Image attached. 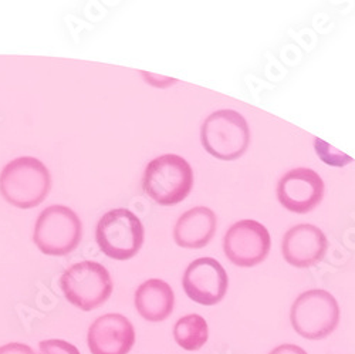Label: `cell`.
<instances>
[{"label":"cell","mask_w":355,"mask_h":354,"mask_svg":"<svg viewBox=\"0 0 355 354\" xmlns=\"http://www.w3.org/2000/svg\"><path fill=\"white\" fill-rule=\"evenodd\" d=\"M51 187V176L46 165L35 157H20L0 172V194L21 210L40 205Z\"/></svg>","instance_id":"1"},{"label":"cell","mask_w":355,"mask_h":354,"mask_svg":"<svg viewBox=\"0 0 355 354\" xmlns=\"http://www.w3.org/2000/svg\"><path fill=\"white\" fill-rule=\"evenodd\" d=\"M193 185V172L187 160L175 154L161 155L146 165L144 192L159 205L182 202Z\"/></svg>","instance_id":"2"},{"label":"cell","mask_w":355,"mask_h":354,"mask_svg":"<svg viewBox=\"0 0 355 354\" xmlns=\"http://www.w3.org/2000/svg\"><path fill=\"white\" fill-rule=\"evenodd\" d=\"M200 141L212 157L222 161L238 160L246 153L250 142L246 118L234 110H219L202 124Z\"/></svg>","instance_id":"3"},{"label":"cell","mask_w":355,"mask_h":354,"mask_svg":"<svg viewBox=\"0 0 355 354\" xmlns=\"http://www.w3.org/2000/svg\"><path fill=\"white\" fill-rule=\"evenodd\" d=\"M290 320L295 333L302 337L321 340L337 329L340 306L330 292L311 289L294 301Z\"/></svg>","instance_id":"4"},{"label":"cell","mask_w":355,"mask_h":354,"mask_svg":"<svg viewBox=\"0 0 355 354\" xmlns=\"http://www.w3.org/2000/svg\"><path fill=\"white\" fill-rule=\"evenodd\" d=\"M60 286L66 299L84 312L104 305L112 293L108 271L98 262L84 260L73 264L62 276Z\"/></svg>","instance_id":"5"},{"label":"cell","mask_w":355,"mask_h":354,"mask_svg":"<svg viewBox=\"0 0 355 354\" xmlns=\"http://www.w3.org/2000/svg\"><path fill=\"white\" fill-rule=\"evenodd\" d=\"M83 225L77 214L64 205H51L37 218L33 239L46 255L64 256L81 241Z\"/></svg>","instance_id":"6"},{"label":"cell","mask_w":355,"mask_h":354,"mask_svg":"<svg viewBox=\"0 0 355 354\" xmlns=\"http://www.w3.org/2000/svg\"><path fill=\"white\" fill-rule=\"evenodd\" d=\"M96 239L104 255L116 260H127L134 258L142 246L144 226L131 211L111 210L100 218Z\"/></svg>","instance_id":"7"},{"label":"cell","mask_w":355,"mask_h":354,"mask_svg":"<svg viewBox=\"0 0 355 354\" xmlns=\"http://www.w3.org/2000/svg\"><path fill=\"white\" fill-rule=\"evenodd\" d=\"M270 233L253 219H243L229 228L223 239L227 259L241 268H252L261 263L270 251Z\"/></svg>","instance_id":"8"},{"label":"cell","mask_w":355,"mask_h":354,"mask_svg":"<svg viewBox=\"0 0 355 354\" xmlns=\"http://www.w3.org/2000/svg\"><path fill=\"white\" fill-rule=\"evenodd\" d=\"M182 283L189 299L203 306H214L225 298L229 279L220 262L199 258L187 268Z\"/></svg>","instance_id":"9"},{"label":"cell","mask_w":355,"mask_h":354,"mask_svg":"<svg viewBox=\"0 0 355 354\" xmlns=\"http://www.w3.org/2000/svg\"><path fill=\"white\" fill-rule=\"evenodd\" d=\"M324 183L310 168H295L282 176L277 198L284 208L295 214H307L321 202Z\"/></svg>","instance_id":"10"},{"label":"cell","mask_w":355,"mask_h":354,"mask_svg":"<svg viewBox=\"0 0 355 354\" xmlns=\"http://www.w3.org/2000/svg\"><path fill=\"white\" fill-rule=\"evenodd\" d=\"M87 343L92 354H128L135 344V330L125 316L108 313L92 324Z\"/></svg>","instance_id":"11"},{"label":"cell","mask_w":355,"mask_h":354,"mask_svg":"<svg viewBox=\"0 0 355 354\" xmlns=\"http://www.w3.org/2000/svg\"><path fill=\"white\" fill-rule=\"evenodd\" d=\"M329 249L324 232L310 224L295 225L283 238V256L295 268H311L322 260Z\"/></svg>","instance_id":"12"},{"label":"cell","mask_w":355,"mask_h":354,"mask_svg":"<svg viewBox=\"0 0 355 354\" xmlns=\"http://www.w3.org/2000/svg\"><path fill=\"white\" fill-rule=\"evenodd\" d=\"M216 230V215L206 206H196L178 219L173 238L175 242L188 249H199L208 245Z\"/></svg>","instance_id":"13"},{"label":"cell","mask_w":355,"mask_h":354,"mask_svg":"<svg viewBox=\"0 0 355 354\" xmlns=\"http://www.w3.org/2000/svg\"><path fill=\"white\" fill-rule=\"evenodd\" d=\"M175 306V294L171 286L161 279H150L139 285L135 292V307L148 321L159 323L168 319Z\"/></svg>","instance_id":"14"},{"label":"cell","mask_w":355,"mask_h":354,"mask_svg":"<svg viewBox=\"0 0 355 354\" xmlns=\"http://www.w3.org/2000/svg\"><path fill=\"white\" fill-rule=\"evenodd\" d=\"M175 342L188 351L202 348L209 339V328L206 320L199 314H188L175 323Z\"/></svg>","instance_id":"15"},{"label":"cell","mask_w":355,"mask_h":354,"mask_svg":"<svg viewBox=\"0 0 355 354\" xmlns=\"http://www.w3.org/2000/svg\"><path fill=\"white\" fill-rule=\"evenodd\" d=\"M314 149L320 160L331 167H345L347 164L352 162V158L345 153L334 149L331 144L324 141L321 138H314Z\"/></svg>","instance_id":"16"},{"label":"cell","mask_w":355,"mask_h":354,"mask_svg":"<svg viewBox=\"0 0 355 354\" xmlns=\"http://www.w3.org/2000/svg\"><path fill=\"white\" fill-rule=\"evenodd\" d=\"M40 354H80L78 348L64 340H43L39 344Z\"/></svg>","instance_id":"17"},{"label":"cell","mask_w":355,"mask_h":354,"mask_svg":"<svg viewBox=\"0 0 355 354\" xmlns=\"http://www.w3.org/2000/svg\"><path fill=\"white\" fill-rule=\"evenodd\" d=\"M0 354H35L33 348L21 343H9L0 347Z\"/></svg>","instance_id":"18"},{"label":"cell","mask_w":355,"mask_h":354,"mask_svg":"<svg viewBox=\"0 0 355 354\" xmlns=\"http://www.w3.org/2000/svg\"><path fill=\"white\" fill-rule=\"evenodd\" d=\"M269 354H307L302 347L295 344H282L273 348Z\"/></svg>","instance_id":"19"}]
</instances>
